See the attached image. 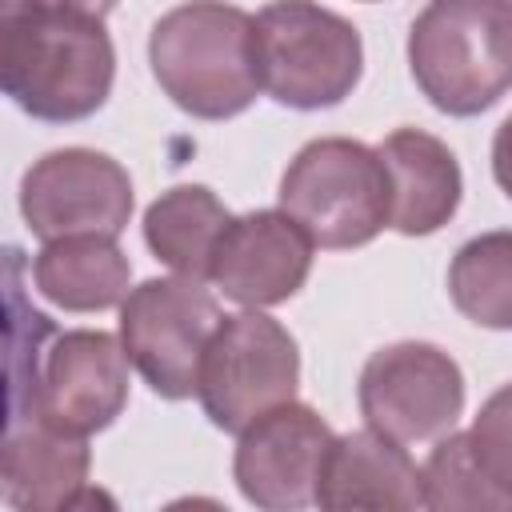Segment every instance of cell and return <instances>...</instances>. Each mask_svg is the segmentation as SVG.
<instances>
[{
	"label": "cell",
	"instance_id": "6da1fadb",
	"mask_svg": "<svg viewBox=\"0 0 512 512\" xmlns=\"http://www.w3.org/2000/svg\"><path fill=\"white\" fill-rule=\"evenodd\" d=\"M116 76L104 20L44 0H0V96L20 112L68 124L92 116Z\"/></svg>",
	"mask_w": 512,
	"mask_h": 512
},
{
	"label": "cell",
	"instance_id": "7a4b0ae2",
	"mask_svg": "<svg viewBox=\"0 0 512 512\" xmlns=\"http://www.w3.org/2000/svg\"><path fill=\"white\" fill-rule=\"evenodd\" d=\"M152 76L164 96L200 120H228L260 92L252 16L224 0H188L148 36Z\"/></svg>",
	"mask_w": 512,
	"mask_h": 512
},
{
	"label": "cell",
	"instance_id": "3957f363",
	"mask_svg": "<svg viewBox=\"0 0 512 512\" xmlns=\"http://www.w3.org/2000/svg\"><path fill=\"white\" fill-rule=\"evenodd\" d=\"M420 92L448 116L492 108L512 84L508 0H428L408 32Z\"/></svg>",
	"mask_w": 512,
	"mask_h": 512
},
{
	"label": "cell",
	"instance_id": "277c9868",
	"mask_svg": "<svg viewBox=\"0 0 512 512\" xmlns=\"http://www.w3.org/2000/svg\"><path fill=\"white\" fill-rule=\"evenodd\" d=\"M260 88L288 108L340 104L364 68L360 32L312 0H272L252 16Z\"/></svg>",
	"mask_w": 512,
	"mask_h": 512
},
{
	"label": "cell",
	"instance_id": "5b68a950",
	"mask_svg": "<svg viewBox=\"0 0 512 512\" xmlns=\"http://www.w3.org/2000/svg\"><path fill=\"white\" fill-rule=\"evenodd\" d=\"M288 212L320 248H360L388 224V176L376 148L324 136L296 152L280 180Z\"/></svg>",
	"mask_w": 512,
	"mask_h": 512
},
{
	"label": "cell",
	"instance_id": "8992f818",
	"mask_svg": "<svg viewBox=\"0 0 512 512\" xmlns=\"http://www.w3.org/2000/svg\"><path fill=\"white\" fill-rule=\"evenodd\" d=\"M296 384L300 352L280 320L256 308L220 316L196 372V396L216 428L240 432L260 412L292 400Z\"/></svg>",
	"mask_w": 512,
	"mask_h": 512
},
{
	"label": "cell",
	"instance_id": "52a82bcc",
	"mask_svg": "<svg viewBox=\"0 0 512 512\" xmlns=\"http://www.w3.org/2000/svg\"><path fill=\"white\" fill-rule=\"evenodd\" d=\"M220 304L188 276H156L120 300V344L148 388L164 400L196 396V372Z\"/></svg>",
	"mask_w": 512,
	"mask_h": 512
},
{
	"label": "cell",
	"instance_id": "ba28073f",
	"mask_svg": "<svg viewBox=\"0 0 512 512\" xmlns=\"http://www.w3.org/2000/svg\"><path fill=\"white\" fill-rule=\"evenodd\" d=\"M356 396L372 432L396 444H428L452 432L464 408V376L444 348L400 340L368 356Z\"/></svg>",
	"mask_w": 512,
	"mask_h": 512
},
{
	"label": "cell",
	"instance_id": "9c48e42d",
	"mask_svg": "<svg viewBox=\"0 0 512 512\" xmlns=\"http://www.w3.org/2000/svg\"><path fill=\"white\" fill-rule=\"evenodd\" d=\"M20 212L40 240L120 236L132 216L128 172L92 148H60L40 156L20 180Z\"/></svg>",
	"mask_w": 512,
	"mask_h": 512
},
{
	"label": "cell",
	"instance_id": "30bf717a",
	"mask_svg": "<svg viewBox=\"0 0 512 512\" xmlns=\"http://www.w3.org/2000/svg\"><path fill=\"white\" fill-rule=\"evenodd\" d=\"M332 428L296 400L260 412L240 428L236 444V484L248 504L264 512H296L316 500V480L332 444Z\"/></svg>",
	"mask_w": 512,
	"mask_h": 512
},
{
	"label": "cell",
	"instance_id": "8fae6325",
	"mask_svg": "<svg viewBox=\"0 0 512 512\" xmlns=\"http://www.w3.org/2000/svg\"><path fill=\"white\" fill-rule=\"evenodd\" d=\"M312 248L308 232L280 208L228 216L208 260V280L244 308H268L304 288Z\"/></svg>",
	"mask_w": 512,
	"mask_h": 512
},
{
	"label": "cell",
	"instance_id": "7c38bea8",
	"mask_svg": "<svg viewBox=\"0 0 512 512\" xmlns=\"http://www.w3.org/2000/svg\"><path fill=\"white\" fill-rule=\"evenodd\" d=\"M128 404V352L116 336L76 328L52 336L40 364V392L36 412L72 432L92 436L108 428Z\"/></svg>",
	"mask_w": 512,
	"mask_h": 512
},
{
	"label": "cell",
	"instance_id": "4fadbf2b",
	"mask_svg": "<svg viewBox=\"0 0 512 512\" xmlns=\"http://www.w3.org/2000/svg\"><path fill=\"white\" fill-rule=\"evenodd\" d=\"M88 444L40 412L24 416L0 436V504L20 512H60L72 508L88 484Z\"/></svg>",
	"mask_w": 512,
	"mask_h": 512
},
{
	"label": "cell",
	"instance_id": "5bb4252c",
	"mask_svg": "<svg viewBox=\"0 0 512 512\" xmlns=\"http://www.w3.org/2000/svg\"><path fill=\"white\" fill-rule=\"evenodd\" d=\"M312 504L328 512H408L420 508V468L404 444L372 428L332 436Z\"/></svg>",
	"mask_w": 512,
	"mask_h": 512
},
{
	"label": "cell",
	"instance_id": "9a60e30c",
	"mask_svg": "<svg viewBox=\"0 0 512 512\" xmlns=\"http://www.w3.org/2000/svg\"><path fill=\"white\" fill-rule=\"evenodd\" d=\"M388 176V224L404 236L444 228L460 204V164L444 140L420 128H396L376 148Z\"/></svg>",
	"mask_w": 512,
	"mask_h": 512
},
{
	"label": "cell",
	"instance_id": "2e32d148",
	"mask_svg": "<svg viewBox=\"0 0 512 512\" xmlns=\"http://www.w3.org/2000/svg\"><path fill=\"white\" fill-rule=\"evenodd\" d=\"M24 272V248L0 244V436L36 412L44 348L56 336L48 312L32 304Z\"/></svg>",
	"mask_w": 512,
	"mask_h": 512
},
{
	"label": "cell",
	"instance_id": "e0dca14e",
	"mask_svg": "<svg viewBox=\"0 0 512 512\" xmlns=\"http://www.w3.org/2000/svg\"><path fill=\"white\" fill-rule=\"evenodd\" d=\"M32 276L52 304L68 312H104L128 296L132 264L116 248V236L80 232L44 240L40 256L32 260Z\"/></svg>",
	"mask_w": 512,
	"mask_h": 512
},
{
	"label": "cell",
	"instance_id": "ac0fdd59",
	"mask_svg": "<svg viewBox=\"0 0 512 512\" xmlns=\"http://www.w3.org/2000/svg\"><path fill=\"white\" fill-rule=\"evenodd\" d=\"M228 224V208L204 184H180L148 204L144 240L176 276L208 280V260Z\"/></svg>",
	"mask_w": 512,
	"mask_h": 512
},
{
	"label": "cell",
	"instance_id": "d6986e66",
	"mask_svg": "<svg viewBox=\"0 0 512 512\" xmlns=\"http://www.w3.org/2000/svg\"><path fill=\"white\" fill-rule=\"evenodd\" d=\"M512 488L492 476L468 432H444L420 468V508L436 512H504Z\"/></svg>",
	"mask_w": 512,
	"mask_h": 512
},
{
	"label": "cell",
	"instance_id": "ffe728a7",
	"mask_svg": "<svg viewBox=\"0 0 512 512\" xmlns=\"http://www.w3.org/2000/svg\"><path fill=\"white\" fill-rule=\"evenodd\" d=\"M452 304L484 328L512 324V236L488 232L468 240L448 268Z\"/></svg>",
	"mask_w": 512,
	"mask_h": 512
},
{
	"label": "cell",
	"instance_id": "44dd1931",
	"mask_svg": "<svg viewBox=\"0 0 512 512\" xmlns=\"http://www.w3.org/2000/svg\"><path fill=\"white\" fill-rule=\"evenodd\" d=\"M44 4H56V8H72V12H84V16H96L104 20L112 12L116 0H44Z\"/></svg>",
	"mask_w": 512,
	"mask_h": 512
}]
</instances>
